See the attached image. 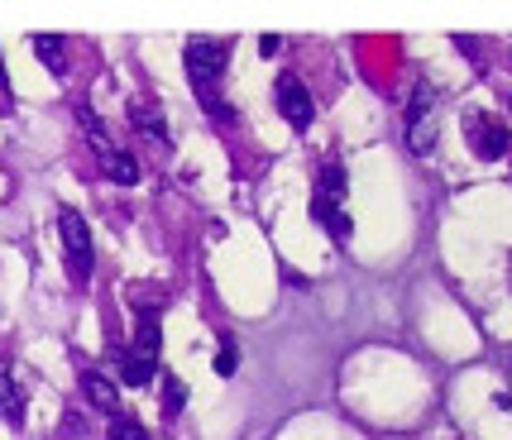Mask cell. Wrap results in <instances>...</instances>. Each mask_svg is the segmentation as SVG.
<instances>
[{"mask_svg":"<svg viewBox=\"0 0 512 440\" xmlns=\"http://www.w3.org/2000/svg\"><path fill=\"white\" fill-rule=\"evenodd\" d=\"M111 440H149V431H144V421H134V417H120L115 412L111 417V431H106Z\"/></svg>","mask_w":512,"mask_h":440,"instance_id":"16","label":"cell"},{"mask_svg":"<svg viewBox=\"0 0 512 440\" xmlns=\"http://www.w3.org/2000/svg\"><path fill=\"white\" fill-rule=\"evenodd\" d=\"M0 417L5 421H20L24 417V388L10 364H0Z\"/></svg>","mask_w":512,"mask_h":440,"instance_id":"7","label":"cell"},{"mask_svg":"<svg viewBox=\"0 0 512 440\" xmlns=\"http://www.w3.org/2000/svg\"><path fill=\"white\" fill-rule=\"evenodd\" d=\"M101 163H106V177L120 182V187H134V182H139V158H134L130 149H111V154H101Z\"/></svg>","mask_w":512,"mask_h":440,"instance_id":"9","label":"cell"},{"mask_svg":"<svg viewBox=\"0 0 512 440\" xmlns=\"http://www.w3.org/2000/svg\"><path fill=\"white\" fill-rule=\"evenodd\" d=\"M82 393L91 397V407H101V412H111V417L120 412V388H115L106 374L87 369V374H82Z\"/></svg>","mask_w":512,"mask_h":440,"instance_id":"6","label":"cell"},{"mask_svg":"<svg viewBox=\"0 0 512 440\" xmlns=\"http://www.w3.org/2000/svg\"><path fill=\"white\" fill-rule=\"evenodd\" d=\"M0 87H5V67H0Z\"/></svg>","mask_w":512,"mask_h":440,"instance_id":"20","label":"cell"},{"mask_svg":"<svg viewBox=\"0 0 512 440\" xmlns=\"http://www.w3.org/2000/svg\"><path fill=\"white\" fill-rule=\"evenodd\" d=\"M465 134H469V149L479 158H489V163L508 154V130L498 120H489L484 110H469L465 115Z\"/></svg>","mask_w":512,"mask_h":440,"instance_id":"5","label":"cell"},{"mask_svg":"<svg viewBox=\"0 0 512 440\" xmlns=\"http://www.w3.org/2000/svg\"><path fill=\"white\" fill-rule=\"evenodd\" d=\"M235 364H240V350H235V340H221V350H216V374L230 378V374H235Z\"/></svg>","mask_w":512,"mask_h":440,"instance_id":"18","label":"cell"},{"mask_svg":"<svg viewBox=\"0 0 512 440\" xmlns=\"http://www.w3.org/2000/svg\"><path fill=\"white\" fill-rule=\"evenodd\" d=\"M259 53H264V58H273V53H278V34H264V39H259Z\"/></svg>","mask_w":512,"mask_h":440,"instance_id":"19","label":"cell"},{"mask_svg":"<svg viewBox=\"0 0 512 440\" xmlns=\"http://www.w3.org/2000/svg\"><path fill=\"white\" fill-rule=\"evenodd\" d=\"M402 134H407V154L412 158L436 154V139H441V91L431 87V82H417V87H412Z\"/></svg>","mask_w":512,"mask_h":440,"instance_id":"2","label":"cell"},{"mask_svg":"<svg viewBox=\"0 0 512 440\" xmlns=\"http://www.w3.org/2000/svg\"><path fill=\"white\" fill-rule=\"evenodd\" d=\"M77 125L87 130V139L96 144V149H101V154H111V134H106V125H101V115H96V110H91V106H77Z\"/></svg>","mask_w":512,"mask_h":440,"instance_id":"14","label":"cell"},{"mask_svg":"<svg viewBox=\"0 0 512 440\" xmlns=\"http://www.w3.org/2000/svg\"><path fill=\"white\" fill-rule=\"evenodd\" d=\"M134 125H139V130H144V134H154L158 144H168V125L158 120L154 110H134Z\"/></svg>","mask_w":512,"mask_h":440,"instance_id":"17","label":"cell"},{"mask_svg":"<svg viewBox=\"0 0 512 440\" xmlns=\"http://www.w3.org/2000/svg\"><path fill=\"white\" fill-rule=\"evenodd\" d=\"M34 53H39V63L53 67V72H63V67H67V44H63V34H34Z\"/></svg>","mask_w":512,"mask_h":440,"instance_id":"12","label":"cell"},{"mask_svg":"<svg viewBox=\"0 0 512 440\" xmlns=\"http://www.w3.org/2000/svg\"><path fill=\"white\" fill-rule=\"evenodd\" d=\"M154 374H158V364L154 359H139V354H120V378L130 383V388H144V383H154Z\"/></svg>","mask_w":512,"mask_h":440,"instance_id":"11","label":"cell"},{"mask_svg":"<svg viewBox=\"0 0 512 440\" xmlns=\"http://www.w3.org/2000/svg\"><path fill=\"white\" fill-rule=\"evenodd\" d=\"M130 354H139V359H154V364H158V311L154 307L139 311V330H134Z\"/></svg>","mask_w":512,"mask_h":440,"instance_id":"8","label":"cell"},{"mask_svg":"<svg viewBox=\"0 0 512 440\" xmlns=\"http://www.w3.org/2000/svg\"><path fill=\"white\" fill-rule=\"evenodd\" d=\"M273 96H278V110H283V120H288L292 130H307L312 125V91L302 87V77H292V72H283L278 77V87H273Z\"/></svg>","mask_w":512,"mask_h":440,"instance_id":"4","label":"cell"},{"mask_svg":"<svg viewBox=\"0 0 512 440\" xmlns=\"http://www.w3.org/2000/svg\"><path fill=\"white\" fill-rule=\"evenodd\" d=\"M312 216L316 220H326V230H331L335 240H350V216L335 206V201H326V197H312Z\"/></svg>","mask_w":512,"mask_h":440,"instance_id":"10","label":"cell"},{"mask_svg":"<svg viewBox=\"0 0 512 440\" xmlns=\"http://www.w3.org/2000/svg\"><path fill=\"white\" fill-rule=\"evenodd\" d=\"M182 58H187V77H192L197 96L211 106V115H216L221 125H230V120H235V110L225 106V101H216V82H221V72H225L230 44H225V39H192Z\"/></svg>","mask_w":512,"mask_h":440,"instance_id":"1","label":"cell"},{"mask_svg":"<svg viewBox=\"0 0 512 440\" xmlns=\"http://www.w3.org/2000/svg\"><path fill=\"white\" fill-rule=\"evenodd\" d=\"M182 407H187V383H182V378H163V412H168V417H178Z\"/></svg>","mask_w":512,"mask_h":440,"instance_id":"15","label":"cell"},{"mask_svg":"<svg viewBox=\"0 0 512 440\" xmlns=\"http://www.w3.org/2000/svg\"><path fill=\"white\" fill-rule=\"evenodd\" d=\"M58 235H63V259H67V268H72V278H77V283H91L96 249H91V230H87V220H82V211L63 206V211H58Z\"/></svg>","mask_w":512,"mask_h":440,"instance_id":"3","label":"cell"},{"mask_svg":"<svg viewBox=\"0 0 512 440\" xmlns=\"http://www.w3.org/2000/svg\"><path fill=\"white\" fill-rule=\"evenodd\" d=\"M316 197L335 201V206L345 201V168H340V163H326V168H321V182H316Z\"/></svg>","mask_w":512,"mask_h":440,"instance_id":"13","label":"cell"}]
</instances>
